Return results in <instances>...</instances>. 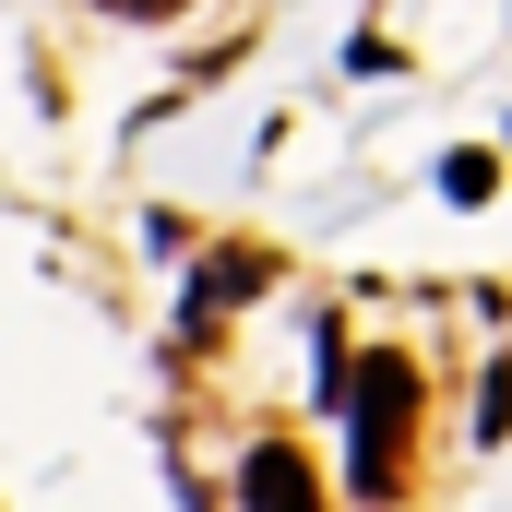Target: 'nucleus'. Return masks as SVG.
<instances>
[{"label": "nucleus", "mask_w": 512, "mask_h": 512, "mask_svg": "<svg viewBox=\"0 0 512 512\" xmlns=\"http://www.w3.org/2000/svg\"><path fill=\"white\" fill-rule=\"evenodd\" d=\"M239 501H251V512H322V465L286 453V441H262L251 465H239Z\"/></svg>", "instance_id": "nucleus-2"}, {"label": "nucleus", "mask_w": 512, "mask_h": 512, "mask_svg": "<svg viewBox=\"0 0 512 512\" xmlns=\"http://www.w3.org/2000/svg\"><path fill=\"white\" fill-rule=\"evenodd\" d=\"M441 191H453V203H489V191H501V155H477V143L441 155Z\"/></svg>", "instance_id": "nucleus-3"}, {"label": "nucleus", "mask_w": 512, "mask_h": 512, "mask_svg": "<svg viewBox=\"0 0 512 512\" xmlns=\"http://www.w3.org/2000/svg\"><path fill=\"white\" fill-rule=\"evenodd\" d=\"M108 12H131V24H167V12H179V0H108Z\"/></svg>", "instance_id": "nucleus-4"}, {"label": "nucleus", "mask_w": 512, "mask_h": 512, "mask_svg": "<svg viewBox=\"0 0 512 512\" xmlns=\"http://www.w3.org/2000/svg\"><path fill=\"white\" fill-rule=\"evenodd\" d=\"M334 405H346V465H358V489L393 501V489H405V429H417V405H429V370H417L405 346H382V358L346 370Z\"/></svg>", "instance_id": "nucleus-1"}]
</instances>
